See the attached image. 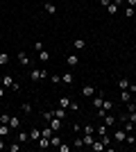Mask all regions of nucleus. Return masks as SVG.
Masks as SVG:
<instances>
[{"label":"nucleus","instance_id":"nucleus-43","mask_svg":"<svg viewBox=\"0 0 136 152\" xmlns=\"http://www.w3.org/2000/svg\"><path fill=\"white\" fill-rule=\"evenodd\" d=\"M5 148H7V143H5V139L0 136V150H5Z\"/></svg>","mask_w":136,"mask_h":152},{"label":"nucleus","instance_id":"nucleus-30","mask_svg":"<svg viewBox=\"0 0 136 152\" xmlns=\"http://www.w3.org/2000/svg\"><path fill=\"white\" fill-rule=\"evenodd\" d=\"M9 116H12V114L2 111V114H0V123H2V125H9Z\"/></svg>","mask_w":136,"mask_h":152},{"label":"nucleus","instance_id":"nucleus-13","mask_svg":"<svg viewBox=\"0 0 136 152\" xmlns=\"http://www.w3.org/2000/svg\"><path fill=\"white\" fill-rule=\"evenodd\" d=\"M82 141H84L86 148H91V145H93V141H95V134H82Z\"/></svg>","mask_w":136,"mask_h":152},{"label":"nucleus","instance_id":"nucleus-14","mask_svg":"<svg viewBox=\"0 0 136 152\" xmlns=\"http://www.w3.org/2000/svg\"><path fill=\"white\" fill-rule=\"evenodd\" d=\"M20 125H23L20 116H9V127H14V129H16V127H20Z\"/></svg>","mask_w":136,"mask_h":152},{"label":"nucleus","instance_id":"nucleus-24","mask_svg":"<svg viewBox=\"0 0 136 152\" xmlns=\"http://www.w3.org/2000/svg\"><path fill=\"white\" fill-rule=\"evenodd\" d=\"M27 141H30V132H25V129L18 132V143H27Z\"/></svg>","mask_w":136,"mask_h":152},{"label":"nucleus","instance_id":"nucleus-11","mask_svg":"<svg viewBox=\"0 0 136 152\" xmlns=\"http://www.w3.org/2000/svg\"><path fill=\"white\" fill-rule=\"evenodd\" d=\"M41 139V129H36V127H32V132H30V141H32V145H36V141Z\"/></svg>","mask_w":136,"mask_h":152},{"label":"nucleus","instance_id":"nucleus-16","mask_svg":"<svg viewBox=\"0 0 136 152\" xmlns=\"http://www.w3.org/2000/svg\"><path fill=\"white\" fill-rule=\"evenodd\" d=\"M36 148H39V150H45V148H50V139H45V136H41V139L36 141Z\"/></svg>","mask_w":136,"mask_h":152},{"label":"nucleus","instance_id":"nucleus-40","mask_svg":"<svg viewBox=\"0 0 136 152\" xmlns=\"http://www.w3.org/2000/svg\"><path fill=\"white\" fill-rule=\"evenodd\" d=\"M109 5H111V0H100V7H104V9H107Z\"/></svg>","mask_w":136,"mask_h":152},{"label":"nucleus","instance_id":"nucleus-38","mask_svg":"<svg viewBox=\"0 0 136 152\" xmlns=\"http://www.w3.org/2000/svg\"><path fill=\"white\" fill-rule=\"evenodd\" d=\"M7 148H9V152H18V150H20L18 143H14V145H7Z\"/></svg>","mask_w":136,"mask_h":152},{"label":"nucleus","instance_id":"nucleus-4","mask_svg":"<svg viewBox=\"0 0 136 152\" xmlns=\"http://www.w3.org/2000/svg\"><path fill=\"white\" fill-rule=\"evenodd\" d=\"M66 61H68V66H71V68H77V66H79V57L75 55V52L66 55Z\"/></svg>","mask_w":136,"mask_h":152},{"label":"nucleus","instance_id":"nucleus-9","mask_svg":"<svg viewBox=\"0 0 136 152\" xmlns=\"http://www.w3.org/2000/svg\"><path fill=\"white\" fill-rule=\"evenodd\" d=\"M84 48H86V41H84V39H73V50H84Z\"/></svg>","mask_w":136,"mask_h":152},{"label":"nucleus","instance_id":"nucleus-31","mask_svg":"<svg viewBox=\"0 0 136 152\" xmlns=\"http://www.w3.org/2000/svg\"><path fill=\"white\" fill-rule=\"evenodd\" d=\"M82 132H84V134H95V125H84V127H82Z\"/></svg>","mask_w":136,"mask_h":152},{"label":"nucleus","instance_id":"nucleus-5","mask_svg":"<svg viewBox=\"0 0 136 152\" xmlns=\"http://www.w3.org/2000/svg\"><path fill=\"white\" fill-rule=\"evenodd\" d=\"M102 100H104V93H102V91H100V93H95L93 98H91V102H93V107H95V109L102 107Z\"/></svg>","mask_w":136,"mask_h":152},{"label":"nucleus","instance_id":"nucleus-12","mask_svg":"<svg viewBox=\"0 0 136 152\" xmlns=\"http://www.w3.org/2000/svg\"><path fill=\"white\" fill-rule=\"evenodd\" d=\"M104 148H107V145H104L102 141H100V139L95 136V141H93V145H91V150H93V152H102Z\"/></svg>","mask_w":136,"mask_h":152},{"label":"nucleus","instance_id":"nucleus-19","mask_svg":"<svg viewBox=\"0 0 136 152\" xmlns=\"http://www.w3.org/2000/svg\"><path fill=\"white\" fill-rule=\"evenodd\" d=\"M129 80H127V77H120V80H118V89L120 91H125V89H129Z\"/></svg>","mask_w":136,"mask_h":152},{"label":"nucleus","instance_id":"nucleus-10","mask_svg":"<svg viewBox=\"0 0 136 152\" xmlns=\"http://www.w3.org/2000/svg\"><path fill=\"white\" fill-rule=\"evenodd\" d=\"M71 98H68V95H61V98H59V100H57V104H59V107H61V109H68V107H71Z\"/></svg>","mask_w":136,"mask_h":152},{"label":"nucleus","instance_id":"nucleus-28","mask_svg":"<svg viewBox=\"0 0 136 152\" xmlns=\"http://www.w3.org/2000/svg\"><path fill=\"white\" fill-rule=\"evenodd\" d=\"M20 111H23V114H32V104H30V102H23V104H20Z\"/></svg>","mask_w":136,"mask_h":152},{"label":"nucleus","instance_id":"nucleus-23","mask_svg":"<svg viewBox=\"0 0 136 152\" xmlns=\"http://www.w3.org/2000/svg\"><path fill=\"white\" fill-rule=\"evenodd\" d=\"M39 61H41V64L50 61V52H48V50H41V52H39Z\"/></svg>","mask_w":136,"mask_h":152},{"label":"nucleus","instance_id":"nucleus-41","mask_svg":"<svg viewBox=\"0 0 136 152\" xmlns=\"http://www.w3.org/2000/svg\"><path fill=\"white\" fill-rule=\"evenodd\" d=\"M68 109H71V111H77L79 104H77V102H71V107H68Z\"/></svg>","mask_w":136,"mask_h":152},{"label":"nucleus","instance_id":"nucleus-39","mask_svg":"<svg viewBox=\"0 0 136 152\" xmlns=\"http://www.w3.org/2000/svg\"><path fill=\"white\" fill-rule=\"evenodd\" d=\"M57 150H59V152H68V150H71V145H61V143H59Z\"/></svg>","mask_w":136,"mask_h":152},{"label":"nucleus","instance_id":"nucleus-27","mask_svg":"<svg viewBox=\"0 0 136 152\" xmlns=\"http://www.w3.org/2000/svg\"><path fill=\"white\" fill-rule=\"evenodd\" d=\"M118 9H120V7H118V5H113V2H111V5L107 7V14H109V16H116V14H118Z\"/></svg>","mask_w":136,"mask_h":152},{"label":"nucleus","instance_id":"nucleus-45","mask_svg":"<svg viewBox=\"0 0 136 152\" xmlns=\"http://www.w3.org/2000/svg\"><path fill=\"white\" fill-rule=\"evenodd\" d=\"M127 91H134V93H136V84L132 82V84H129V89H127Z\"/></svg>","mask_w":136,"mask_h":152},{"label":"nucleus","instance_id":"nucleus-2","mask_svg":"<svg viewBox=\"0 0 136 152\" xmlns=\"http://www.w3.org/2000/svg\"><path fill=\"white\" fill-rule=\"evenodd\" d=\"M2 86H5V89H12V91H20V84L16 82L12 75H2Z\"/></svg>","mask_w":136,"mask_h":152},{"label":"nucleus","instance_id":"nucleus-8","mask_svg":"<svg viewBox=\"0 0 136 152\" xmlns=\"http://www.w3.org/2000/svg\"><path fill=\"white\" fill-rule=\"evenodd\" d=\"M18 64H20V66H30V55H27L25 50L18 52Z\"/></svg>","mask_w":136,"mask_h":152},{"label":"nucleus","instance_id":"nucleus-35","mask_svg":"<svg viewBox=\"0 0 136 152\" xmlns=\"http://www.w3.org/2000/svg\"><path fill=\"white\" fill-rule=\"evenodd\" d=\"M5 64H9V55H0V66H5Z\"/></svg>","mask_w":136,"mask_h":152},{"label":"nucleus","instance_id":"nucleus-21","mask_svg":"<svg viewBox=\"0 0 136 152\" xmlns=\"http://www.w3.org/2000/svg\"><path fill=\"white\" fill-rule=\"evenodd\" d=\"M102 111H111V109H113V100H109V98H107V100H102Z\"/></svg>","mask_w":136,"mask_h":152},{"label":"nucleus","instance_id":"nucleus-46","mask_svg":"<svg viewBox=\"0 0 136 152\" xmlns=\"http://www.w3.org/2000/svg\"><path fill=\"white\" fill-rule=\"evenodd\" d=\"M134 12H136V7H134Z\"/></svg>","mask_w":136,"mask_h":152},{"label":"nucleus","instance_id":"nucleus-42","mask_svg":"<svg viewBox=\"0 0 136 152\" xmlns=\"http://www.w3.org/2000/svg\"><path fill=\"white\" fill-rule=\"evenodd\" d=\"M5 91H7V89H5V86H2V84H0V100L5 98Z\"/></svg>","mask_w":136,"mask_h":152},{"label":"nucleus","instance_id":"nucleus-33","mask_svg":"<svg viewBox=\"0 0 136 152\" xmlns=\"http://www.w3.org/2000/svg\"><path fill=\"white\" fill-rule=\"evenodd\" d=\"M32 48H34L36 52H41V50H43V41H34V45H32Z\"/></svg>","mask_w":136,"mask_h":152},{"label":"nucleus","instance_id":"nucleus-18","mask_svg":"<svg viewBox=\"0 0 136 152\" xmlns=\"http://www.w3.org/2000/svg\"><path fill=\"white\" fill-rule=\"evenodd\" d=\"M61 82H64V84H68V86H73V82H75L73 73H64V75H61Z\"/></svg>","mask_w":136,"mask_h":152},{"label":"nucleus","instance_id":"nucleus-3","mask_svg":"<svg viewBox=\"0 0 136 152\" xmlns=\"http://www.w3.org/2000/svg\"><path fill=\"white\" fill-rule=\"evenodd\" d=\"M79 93H82V98H89V100H91V98H93V95H95L97 91L93 89L91 84H84V86H82V91H79Z\"/></svg>","mask_w":136,"mask_h":152},{"label":"nucleus","instance_id":"nucleus-15","mask_svg":"<svg viewBox=\"0 0 136 152\" xmlns=\"http://www.w3.org/2000/svg\"><path fill=\"white\" fill-rule=\"evenodd\" d=\"M48 123H50V127L55 129V132H59V129H61V123H64V121H61V118H50Z\"/></svg>","mask_w":136,"mask_h":152},{"label":"nucleus","instance_id":"nucleus-26","mask_svg":"<svg viewBox=\"0 0 136 152\" xmlns=\"http://www.w3.org/2000/svg\"><path fill=\"white\" fill-rule=\"evenodd\" d=\"M52 134H55V129H52L50 125H48V127H43V129H41V136H45V139H50Z\"/></svg>","mask_w":136,"mask_h":152},{"label":"nucleus","instance_id":"nucleus-20","mask_svg":"<svg viewBox=\"0 0 136 152\" xmlns=\"http://www.w3.org/2000/svg\"><path fill=\"white\" fill-rule=\"evenodd\" d=\"M43 9H45L48 14H50V16H55V14H57V5H52V2H45V5H43Z\"/></svg>","mask_w":136,"mask_h":152},{"label":"nucleus","instance_id":"nucleus-36","mask_svg":"<svg viewBox=\"0 0 136 152\" xmlns=\"http://www.w3.org/2000/svg\"><path fill=\"white\" fill-rule=\"evenodd\" d=\"M125 143H129V145H134V143H136V139H134V136H132V132L127 134V139H125Z\"/></svg>","mask_w":136,"mask_h":152},{"label":"nucleus","instance_id":"nucleus-32","mask_svg":"<svg viewBox=\"0 0 136 152\" xmlns=\"http://www.w3.org/2000/svg\"><path fill=\"white\" fill-rule=\"evenodd\" d=\"M50 82L52 84H61V75H52L50 73Z\"/></svg>","mask_w":136,"mask_h":152},{"label":"nucleus","instance_id":"nucleus-44","mask_svg":"<svg viewBox=\"0 0 136 152\" xmlns=\"http://www.w3.org/2000/svg\"><path fill=\"white\" fill-rule=\"evenodd\" d=\"M125 2H127L129 7H136V0H125Z\"/></svg>","mask_w":136,"mask_h":152},{"label":"nucleus","instance_id":"nucleus-1","mask_svg":"<svg viewBox=\"0 0 136 152\" xmlns=\"http://www.w3.org/2000/svg\"><path fill=\"white\" fill-rule=\"evenodd\" d=\"M48 77H50V73L45 68H34L32 73H30V80H32V82H41V80H48Z\"/></svg>","mask_w":136,"mask_h":152},{"label":"nucleus","instance_id":"nucleus-7","mask_svg":"<svg viewBox=\"0 0 136 152\" xmlns=\"http://www.w3.org/2000/svg\"><path fill=\"white\" fill-rule=\"evenodd\" d=\"M102 123H104L107 127H113V125L118 123V118H116V116H111V114H104V116H102Z\"/></svg>","mask_w":136,"mask_h":152},{"label":"nucleus","instance_id":"nucleus-34","mask_svg":"<svg viewBox=\"0 0 136 152\" xmlns=\"http://www.w3.org/2000/svg\"><path fill=\"white\" fill-rule=\"evenodd\" d=\"M134 7H127V9H125V16H127V18H132V16H134Z\"/></svg>","mask_w":136,"mask_h":152},{"label":"nucleus","instance_id":"nucleus-6","mask_svg":"<svg viewBox=\"0 0 136 152\" xmlns=\"http://www.w3.org/2000/svg\"><path fill=\"white\" fill-rule=\"evenodd\" d=\"M125 139H127L125 127H123V129H116V132H113V141H118V143H125Z\"/></svg>","mask_w":136,"mask_h":152},{"label":"nucleus","instance_id":"nucleus-17","mask_svg":"<svg viewBox=\"0 0 136 152\" xmlns=\"http://www.w3.org/2000/svg\"><path fill=\"white\" fill-rule=\"evenodd\" d=\"M50 111H52V116H55V118H61V121H66V109L59 107V109H50Z\"/></svg>","mask_w":136,"mask_h":152},{"label":"nucleus","instance_id":"nucleus-22","mask_svg":"<svg viewBox=\"0 0 136 152\" xmlns=\"http://www.w3.org/2000/svg\"><path fill=\"white\" fill-rule=\"evenodd\" d=\"M120 100H123L125 104H127V102L132 100V91H127V89H125V91H120Z\"/></svg>","mask_w":136,"mask_h":152},{"label":"nucleus","instance_id":"nucleus-37","mask_svg":"<svg viewBox=\"0 0 136 152\" xmlns=\"http://www.w3.org/2000/svg\"><path fill=\"white\" fill-rule=\"evenodd\" d=\"M75 148H84V141H82V136H77V139H75Z\"/></svg>","mask_w":136,"mask_h":152},{"label":"nucleus","instance_id":"nucleus-29","mask_svg":"<svg viewBox=\"0 0 136 152\" xmlns=\"http://www.w3.org/2000/svg\"><path fill=\"white\" fill-rule=\"evenodd\" d=\"M59 143H61V139H59L57 134H52V136H50V148H57Z\"/></svg>","mask_w":136,"mask_h":152},{"label":"nucleus","instance_id":"nucleus-25","mask_svg":"<svg viewBox=\"0 0 136 152\" xmlns=\"http://www.w3.org/2000/svg\"><path fill=\"white\" fill-rule=\"evenodd\" d=\"M9 132H12V127H9V125H2V123H0V136L5 139V136H9Z\"/></svg>","mask_w":136,"mask_h":152}]
</instances>
